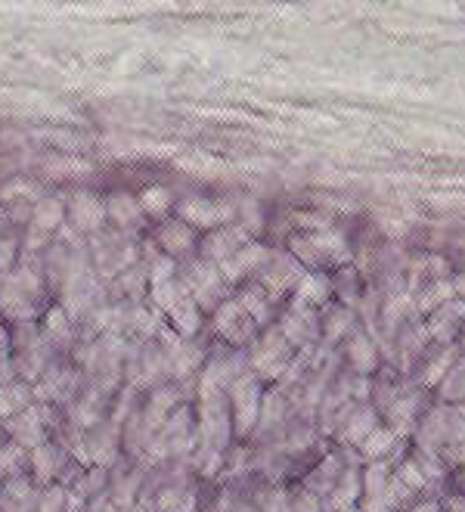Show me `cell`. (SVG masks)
Masks as SVG:
<instances>
[{"label": "cell", "instance_id": "18", "mask_svg": "<svg viewBox=\"0 0 465 512\" xmlns=\"http://www.w3.org/2000/svg\"><path fill=\"white\" fill-rule=\"evenodd\" d=\"M44 339L56 342V345L72 339V317L66 314V308H62V305H53V308L44 311Z\"/></svg>", "mask_w": 465, "mask_h": 512}, {"label": "cell", "instance_id": "20", "mask_svg": "<svg viewBox=\"0 0 465 512\" xmlns=\"http://www.w3.org/2000/svg\"><path fill=\"white\" fill-rule=\"evenodd\" d=\"M267 295H270V292H264V289L252 286V289H245V292H242V298H239V305L245 308V314L252 317L258 326L270 320V298H267Z\"/></svg>", "mask_w": 465, "mask_h": 512}, {"label": "cell", "instance_id": "13", "mask_svg": "<svg viewBox=\"0 0 465 512\" xmlns=\"http://www.w3.org/2000/svg\"><path fill=\"white\" fill-rule=\"evenodd\" d=\"M252 367L261 373V376H279L286 367H289V345H286V339L283 336H267L258 348H255V354H252Z\"/></svg>", "mask_w": 465, "mask_h": 512}, {"label": "cell", "instance_id": "29", "mask_svg": "<svg viewBox=\"0 0 465 512\" xmlns=\"http://www.w3.org/2000/svg\"><path fill=\"white\" fill-rule=\"evenodd\" d=\"M0 351H4V348H0Z\"/></svg>", "mask_w": 465, "mask_h": 512}, {"label": "cell", "instance_id": "11", "mask_svg": "<svg viewBox=\"0 0 465 512\" xmlns=\"http://www.w3.org/2000/svg\"><path fill=\"white\" fill-rule=\"evenodd\" d=\"M106 221H112V227L121 230V233H134V230H140L146 224V215H143L137 196L115 190L106 199Z\"/></svg>", "mask_w": 465, "mask_h": 512}, {"label": "cell", "instance_id": "3", "mask_svg": "<svg viewBox=\"0 0 465 512\" xmlns=\"http://www.w3.org/2000/svg\"><path fill=\"white\" fill-rule=\"evenodd\" d=\"M183 286L186 292L193 295V301L199 305V311H217L224 305V277H221V270H217L214 264L208 261H193L190 267L183 270Z\"/></svg>", "mask_w": 465, "mask_h": 512}, {"label": "cell", "instance_id": "14", "mask_svg": "<svg viewBox=\"0 0 465 512\" xmlns=\"http://www.w3.org/2000/svg\"><path fill=\"white\" fill-rule=\"evenodd\" d=\"M267 258H270V252H267L264 246L248 243L242 252H236V255H233V258H227L224 264H217V270H221L224 283H239L242 277L252 274V270L264 267V264H267Z\"/></svg>", "mask_w": 465, "mask_h": 512}, {"label": "cell", "instance_id": "1", "mask_svg": "<svg viewBox=\"0 0 465 512\" xmlns=\"http://www.w3.org/2000/svg\"><path fill=\"white\" fill-rule=\"evenodd\" d=\"M44 280L35 267H10L0 274V311L10 320L28 323L44 308Z\"/></svg>", "mask_w": 465, "mask_h": 512}, {"label": "cell", "instance_id": "2", "mask_svg": "<svg viewBox=\"0 0 465 512\" xmlns=\"http://www.w3.org/2000/svg\"><path fill=\"white\" fill-rule=\"evenodd\" d=\"M149 298H152V305L159 308L165 314V320L177 329L180 336H193L199 323H202V311L199 305L193 301V295L186 292L183 280L174 277V280H165L159 286H149Z\"/></svg>", "mask_w": 465, "mask_h": 512}, {"label": "cell", "instance_id": "24", "mask_svg": "<svg viewBox=\"0 0 465 512\" xmlns=\"http://www.w3.org/2000/svg\"><path fill=\"white\" fill-rule=\"evenodd\" d=\"M38 187L28 184V180H13L4 190H0V202H25V199H35Z\"/></svg>", "mask_w": 465, "mask_h": 512}, {"label": "cell", "instance_id": "19", "mask_svg": "<svg viewBox=\"0 0 465 512\" xmlns=\"http://www.w3.org/2000/svg\"><path fill=\"white\" fill-rule=\"evenodd\" d=\"M155 512H196V494L190 488H165L155 497Z\"/></svg>", "mask_w": 465, "mask_h": 512}, {"label": "cell", "instance_id": "16", "mask_svg": "<svg viewBox=\"0 0 465 512\" xmlns=\"http://www.w3.org/2000/svg\"><path fill=\"white\" fill-rule=\"evenodd\" d=\"M137 202H140L143 215H146L149 221H168L171 208H174V193H171L168 187H162V184H152V187L140 190Z\"/></svg>", "mask_w": 465, "mask_h": 512}, {"label": "cell", "instance_id": "22", "mask_svg": "<svg viewBox=\"0 0 465 512\" xmlns=\"http://www.w3.org/2000/svg\"><path fill=\"white\" fill-rule=\"evenodd\" d=\"M31 466H35V478L41 481V485H50V478L56 475V450L53 447H38V450H31Z\"/></svg>", "mask_w": 465, "mask_h": 512}, {"label": "cell", "instance_id": "27", "mask_svg": "<svg viewBox=\"0 0 465 512\" xmlns=\"http://www.w3.org/2000/svg\"><path fill=\"white\" fill-rule=\"evenodd\" d=\"M267 512H289V509H286V500H283V497H279V494H276V506L270 503V509H267Z\"/></svg>", "mask_w": 465, "mask_h": 512}, {"label": "cell", "instance_id": "8", "mask_svg": "<svg viewBox=\"0 0 465 512\" xmlns=\"http://www.w3.org/2000/svg\"><path fill=\"white\" fill-rule=\"evenodd\" d=\"M44 413L47 410L41 404H31L28 410H22L19 416H13V419H7V423H4L19 447H25V450L44 447V441H47V416Z\"/></svg>", "mask_w": 465, "mask_h": 512}, {"label": "cell", "instance_id": "7", "mask_svg": "<svg viewBox=\"0 0 465 512\" xmlns=\"http://www.w3.org/2000/svg\"><path fill=\"white\" fill-rule=\"evenodd\" d=\"M248 243H252V236H248L245 227L239 224H227V227H217L205 236V243H202V261L208 264H224L227 258H233L236 252H242Z\"/></svg>", "mask_w": 465, "mask_h": 512}, {"label": "cell", "instance_id": "12", "mask_svg": "<svg viewBox=\"0 0 465 512\" xmlns=\"http://www.w3.org/2000/svg\"><path fill=\"white\" fill-rule=\"evenodd\" d=\"M155 243H159L162 255H168L171 261L193 255L196 249V230L190 224H183L180 218L174 221H162L159 233H155Z\"/></svg>", "mask_w": 465, "mask_h": 512}, {"label": "cell", "instance_id": "23", "mask_svg": "<svg viewBox=\"0 0 465 512\" xmlns=\"http://www.w3.org/2000/svg\"><path fill=\"white\" fill-rule=\"evenodd\" d=\"M295 295H298V305H320V301L326 298V283L314 274H307L298 280Z\"/></svg>", "mask_w": 465, "mask_h": 512}, {"label": "cell", "instance_id": "17", "mask_svg": "<svg viewBox=\"0 0 465 512\" xmlns=\"http://www.w3.org/2000/svg\"><path fill=\"white\" fill-rule=\"evenodd\" d=\"M31 503H35V491H31V485L22 475L10 478L7 488L0 491V506H4L7 512H28Z\"/></svg>", "mask_w": 465, "mask_h": 512}, {"label": "cell", "instance_id": "10", "mask_svg": "<svg viewBox=\"0 0 465 512\" xmlns=\"http://www.w3.org/2000/svg\"><path fill=\"white\" fill-rule=\"evenodd\" d=\"M62 221H66V205H62V199H38L35 208H31V236L25 249H41L44 243L41 239H47L50 233H56L62 227Z\"/></svg>", "mask_w": 465, "mask_h": 512}, {"label": "cell", "instance_id": "25", "mask_svg": "<svg viewBox=\"0 0 465 512\" xmlns=\"http://www.w3.org/2000/svg\"><path fill=\"white\" fill-rule=\"evenodd\" d=\"M174 277H177V264L168 255H159V258L152 261V267H149V286H159V283L174 280Z\"/></svg>", "mask_w": 465, "mask_h": 512}, {"label": "cell", "instance_id": "28", "mask_svg": "<svg viewBox=\"0 0 465 512\" xmlns=\"http://www.w3.org/2000/svg\"><path fill=\"white\" fill-rule=\"evenodd\" d=\"M4 224H7V212H4V205H0V230H4Z\"/></svg>", "mask_w": 465, "mask_h": 512}, {"label": "cell", "instance_id": "21", "mask_svg": "<svg viewBox=\"0 0 465 512\" xmlns=\"http://www.w3.org/2000/svg\"><path fill=\"white\" fill-rule=\"evenodd\" d=\"M25 463H28V450L19 447L16 441L0 447V478H7V481L10 478H19L22 469H25Z\"/></svg>", "mask_w": 465, "mask_h": 512}, {"label": "cell", "instance_id": "4", "mask_svg": "<svg viewBox=\"0 0 465 512\" xmlns=\"http://www.w3.org/2000/svg\"><path fill=\"white\" fill-rule=\"evenodd\" d=\"M230 395V419L236 426V435H248L258 423V413H261V385L252 376H236L233 385L227 388Z\"/></svg>", "mask_w": 465, "mask_h": 512}, {"label": "cell", "instance_id": "5", "mask_svg": "<svg viewBox=\"0 0 465 512\" xmlns=\"http://www.w3.org/2000/svg\"><path fill=\"white\" fill-rule=\"evenodd\" d=\"M214 329H217V336L227 339L230 345H252L258 323L245 314L239 301H224V305L214 311Z\"/></svg>", "mask_w": 465, "mask_h": 512}, {"label": "cell", "instance_id": "26", "mask_svg": "<svg viewBox=\"0 0 465 512\" xmlns=\"http://www.w3.org/2000/svg\"><path fill=\"white\" fill-rule=\"evenodd\" d=\"M81 280H90L87 270H75L69 283H81ZM90 301H93V289H78V308H75V314H78V311H84V308L90 305Z\"/></svg>", "mask_w": 465, "mask_h": 512}, {"label": "cell", "instance_id": "15", "mask_svg": "<svg viewBox=\"0 0 465 512\" xmlns=\"http://www.w3.org/2000/svg\"><path fill=\"white\" fill-rule=\"evenodd\" d=\"M31 404H35V391H31L25 382L0 385V423H7V419L19 416Z\"/></svg>", "mask_w": 465, "mask_h": 512}, {"label": "cell", "instance_id": "9", "mask_svg": "<svg viewBox=\"0 0 465 512\" xmlns=\"http://www.w3.org/2000/svg\"><path fill=\"white\" fill-rule=\"evenodd\" d=\"M66 218L72 221V227L78 233H100L106 224V199H100L90 190H81L72 196V202L66 208Z\"/></svg>", "mask_w": 465, "mask_h": 512}, {"label": "cell", "instance_id": "6", "mask_svg": "<svg viewBox=\"0 0 465 512\" xmlns=\"http://www.w3.org/2000/svg\"><path fill=\"white\" fill-rule=\"evenodd\" d=\"M177 218L190 224L193 230H217L233 221V205L230 202H211V199H186L177 208Z\"/></svg>", "mask_w": 465, "mask_h": 512}]
</instances>
